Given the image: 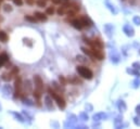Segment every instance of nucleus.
Returning a JSON list of instances; mask_svg holds the SVG:
<instances>
[{"mask_svg":"<svg viewBox=\"0 0 140 129\" xmlns=\"http://www.w3.org/2000/svg\"><path fill=\"white\" fill-rule=\"evenodd\" d=\"M46 13H47L48 15H53V13H54V9H53V7H49V8H47Z\"/></svg>","mask_w":140,"mask_h":129,"instance_id":"nucleus-28","label":"nucleus"},{"mask_svg":"<svg viewBox=\"0 0 140 129\" xmlns=\"http://www.w3.org/2000/svg\"><path fill=\"white\" fill-rule=\"evenodd\" d=\"M128 74H130V75H134V76H136V77H139L140 76V72L139 71H136V68L134 70V68H127V71H126Z\"/></svg>","mask_w":140,"mask_h":129,"instance_id":"nucleus-14","label":"nucleus"},{"mask_svg":"<svg viewBox=\"0 0 140 129\" xmlns=\"http://www.w3.org/2000/svg\"><path fill=\"white\" fill-rule=\"evenodd\" d=\"M35 17H36L37 20L41 21V22L47 21V16L43 14V13H40V12H36V13H35Z\"/></svg>","mask_w":140,"mask_h":129,"instance_id":"nucleus-12","label":"nucleus"},{"mask_svg":"<svg viewBox=\"0 0 140 129\" xmlns=\"http://www.w3.org/2000/svg\"><path fill=\"white\" fill-rule=\"evenodd\" d=\"M133 22H134L136 25H140V16H139V15H136V16H134V18H133Z\"/></svg>","mask_w":140,"mask_h":129,"instance_id":"nucleus-33","label":"nucleus"},{"mask_svg":"<svg viewBox=\"0 0 140 129\" xmlns=\"http://www.w3.org/2000/svg\"><path fill=\"white\" fill-rule=\"evenodd\" d=\"M79 118L82 119V121H87V119H88V115H87L86 113H82L81 115H79Z\"/></svg>","mask_w":140,"mask_h":129,"instance_id":"nucleus-37","label":"nucleus"},{"mask_svg":"<svg viewBox=\"0 0 140 129\" xmlns=\"http://www.w3.org/2000/svg\"><path fill=\"white\" fill-rule=\"evenodd\" d=\"M91 52H92V55H93V59H97V60H103L104 59V54L100 51V49L92 48Z\"/></svg>","mask_w":140,"mask_h":129,"instance_id":"nucleus-5","label":"nucleus"},{"mask_svg":"<svg viewBox=\"0 0 140 129\" xmlns=\"http://www.w3.org/2000/svg\"><path fill=\"white\" fill-rule=\"evenodd\" d=\"M123 31H124V33L128 36V37H133L134 35H135V31H134V28L130 25H128V24H126L125 26H124V28H123Z\"/></svg>","mask_w":140,"mask_h":129,"instance_id":"nucleus-9","label":"nucleus"},{"mask_svg":"<svg viewBox=\"0 0 140 129\" xmlns=\"http://www.w3.org/2000/svg\"><path fill=\"white\" fill-rule=\"evenodd\" d=\"M72 25L75 27L76 29H82L83 27H84L82 22H81V20H74V21H72Z\"/></svg>","mask_w":140,"mask_h":129,"instance_id":"nucleus-13","label":"nucleus"},{"mask_svg":"<svg viewBox=\"0 0 140 129\" xmlns=\"http://www.w3.org/2000/svg\"><path fill=\"white\" fill-rule=\"evenodd\" d=\"M45 105L47 106V108L49 111H53L54 110V106H53V103H52V98L50 96H46L45 97Z\"/></svg>","mask_w":140,"mask_h":129,"instance_id":"nucleus-7","label":"nucleus"},{"mask_svg":"<svg viewBox=\"0 0 140 129\" xmlns=\"http://www.w3.org/2000/svg\"><path fill=\"white\" fill-rule=\"evenodd\" d=\"M33 95H34V97L36 98L37 100H39L41 98V91H38L37 89H35V91L33 92Z\"/></svg>","mask_w":140,"mask_h":129,"instance_id":"nucleus-27","label":"nucleus"},{"mask_svg":"<svg viewBox=\"0 0 140 129\" xmlns=\"http://www.w3.org/2000/svg\"><path fill=\"white\" fill-rule=\"evenodd\" d=\"M34 84H35V88H36L38 91H41L43 90V82H42V79L39 75H35L34 76Z\"/></svg>","mask_w":140,"mask_h":129,"instance_id":"nucleus-4","label":"nucleus"},{"mask_svg":"<svg viewBox=\"0 0 140 129\" xmlns=\"http://www.w3.org/2000/svg\"><path fill=\"white\" fill-rule=\"evenodd\" d=\"M48 92H49V96H50L52 99L56 100V102H57V104H58V106H59L60 108H64V107L66 106V103H65L64 99L61 97V96H59L54 90H52L51 88H49V89H48Z\"/></svg>","mask_w":140,"mask_h":129,"instance_id":"nucleus-1","label":"nucleus"},{"mask_svg":"<svg viewBox=\"0 0 140 129\" xmlns=\"http://www.w3.org/2000/svg\"><path fill=\"white\" fill-rule=\"evenodd\" d=\"M84 41H85V42H86L87 44H89V46L91 44V40H89V39H87V38H85V37H84Z\"/></svg>","mask_w":140,"mask_h":129,"instance_id":"nucleus-43","label":"nucleus"},{"mask_svg":"<svg viewBox=\"0 0 140 129\" xmlns=\"http://www.w3.org/2000/svg\"><path fill=\"white\" fill-rule=\"evenodd\" d=\"M106 31H107L108 35H109V36H111V33L113 32V27H112L110 24H108V25H106Z\"/></svg>","mask_w":140,"mask_h":129,"instance_id":"nucleus-30","label":"nucleus"},{"mask_svg":"<svg viewBox=\"0 0 140 129\" xmlns=\"http://www.w3.org/2000/svg\"><path fill=\"white\" fill-rule=\"evenodd\" d=\"M68 81L71 82V84H76V85L79 84V85H82V80H79L78 78H75V77H73V78H71V79L68 78Z\"/></svg>","mask_w":140,"mask_h":129,"instance_id":"nucleus-24","label":"nucleus"},{"mask_svg":"<svg viewBox=\"0 0 140 129\" xmlns=\"http://www.w3.org/2000/svg\"><path fill=\"white\" fill-rule=\"evenodd\" d=\"M24 87H25V91H26V92H31V91L33 90L32 82H31L29 80H26V81H25V85H24Z\"/></svg>","mask_w":140,"mask_h":129,"instance_id":"nucleus-19","label":"nucleus"},{"mask_svg":"<svg viewBox=\"0 0 140 129\" xmlns=\"http://www.w3.org/2000/svg\"><path fill=\"white\" fill-rule=\"evenodd\" d=\"M8 38H9V37H8L7 33L0 31V41H1V42H7L8 41Z\"/></svg>","mask_w":140,"mask_h":129,"instance_id":"nucleus-18","label":"nucleus"},{"mask_svg":"<svg viewBox=\"0 0 140 129\" xmlns=\"http://www.w3.org/2000/svg\"><path fill=\"white\" fill-rule=\"evenodd\" d=\"M24 40H25V41H29V39H24ZM27 44L29 46V47H32V46H33V43H32V42H27Z\"/></svg>","mask_w":140,"mask_h":129,"instance_id":"nucleus-46","label":"nucleus"},{"mask_svg":"<svg viewBox=\"0 0 140 129\" xmlns=\"http://www.w3.org/2000/svg\"><path fill=\"white\" fill-rule=\"evenodd\" d=\"M86 110L92 111V105H90V104H86Z\"/></svg>","mask_w":140,"mask_h":129,"instance_id":"nucleus-44","label":"nucleus"},{"mask_svg":"<svg viewBox=\"0 0 140 129\" xmlns=\"http://www.w3.org/2000/svg\"><path fill=\"white\" fill-rule=\"evenodd\" d=\"M59 81H60V84L62 85V86L66 85V79L64 78V76H59Z\"/></svg>","mask_w":140,"mask_h":129,"instance_id":"nucleus-31","label":"nucleus"},{"mask_svg":"<svg viewBox=\"0 0 140 129\" xmlns=\"http://www.w3.org/2000/svg\"><path fill=\"white\" fill-rule=\"evenodd\" d=\"M76 72L79 74V75L83 77V78H86V79H91L93 74L92 72L86 66H77L76 67Z\"/></svg>","mask_w":140,"mask_h":129,"instance_id":"nucleus-2","label":"nucleus"},{"mask_svg":"<svg viewBox=\"0 0 140 129\" xmlns=\"http://www.w3.org/2000/svg\"><path fill=\"white\" fill-rule=\"evenodd\" d=\"M136 113L140 116V105H137V106H136Z\"/></svg>","mask_w":140,"mask_h":129,"instance_id":"nucleus-42","label":"nucleus"},{"mask_svg":"<svg viewBox=\"0 0 140 129\" xmlns=\"http://www.w3.org/2000/svg\"><path fill=\"white\" fill-rule=\"evenodd\" d=\"M133 67H134V68H136V70H140V63L135 62V63L133 64Z\"/></svg>","mask_w":140,"mask_h":129,"instance_id":"nucleus-40","label":"nucleus"},{"mask_svg":"<svg viewBox=\"0 0 140 129\" xmlns=\"http://www.w3.org/2000/svg\"><path fill=\"white\" fill-rule=\"evenodd\" d=\"M91 47L92 48H98V49H102L103 48V42L100 39H93L91 41Z\"/></svg>","mask_w":140,"mask_h":129,"instance_id":"nucleus-11","label":"nucleus"},{"mask_svg":"<svg viewBox=\"0 0 140 129\" xmlns=\"http://www.w3.org/2000/svg\"><path fill=\"white\" fill-rule=\"evenodd\" d=\"M92 118H93L94 122H96V121H97V122H98V121H103V119H107V118H108V115H107L106 113H102V112H101V113L94 114Z\"/></svg>","mask_w":140,"mask_h":129,"instance_id":"nucleus-10","label":"nucleus"},{"mask_svg":"<svg viewBox=\"0 0 140 129\" xmlns=\"http://www.w3.org/2000/svg\"><path fill=\"white\" fill-rule=\"evenodd\" d=\"M4 81H10L11 80V78H12V75H11V73H9V74H7V73H4V74H2V77H1Z\"/></svg>","mask_w":140,"mask_h":129,"instance_id":"nucleus-21","label":"nucleus"},{"mask_svg":"<svg viewBox=\"0 0 140 129\" xmlns=\"http://www.w3.org/2000/svg\"><path fill=\"white\" fill-rule=\"evenodd\" d=\"M8 60H9V58H8V55H7L6 53H3V54L0 55V67H1L6 62H8Z\"/></svg>","mask_w":140,"mask_h":129,"instance_id":"nucleus-15","label":"nucleus"},{"mask_svg":"<svg viewBox=\"0 0 140 129\" xmlns=\"http://www.w3.org/2000/svg\"><path fill=\"white\" fill-rule=\"evenodd\" d=\"M45 1H47V0H45Z\"/></svg>","mask_w":140,"mask_h":129,"instance_id":"nucleus-50","label":"nucleus"},{"mask_svg":"<svg viewBox=\"0 0 140 129\" xmlns=\"http://www.w3.org/2000/svg\"><path fill=\"white\" fill-rule=\"evenodd\" d=\"M52 87H53V88H54L57 91H59L60 93L63 91V88H61V86H59V84H58L57 81H52Z\"/></svg>","mask_w":140,"mask_h":129,"instance_id":"nucleus-20","label":"nucleus"},{"mask_svg":"<svg viewBox=\"0 0 140 129\" xmlns=\"http://www.w3.org/2000/svg\"><path fill=\"white\" fill-rule=\"evenodd\" d=\"M76 60H77L78 62H81V63H86V62H87V60H85V58L83 57V55H77V57H76Z\"/></svg>","mask_w":140,"mask_h":129,"instance_id":"nucleus-32","label":"nucleus"},{"mask_svg":"<svg viewBox=\"0 0 140 129\" xmlns=\"http://www.w3.org/2000/svg\"><path fill=\"white\" fill-rule=\"evenodd\" d=\"M12 10H13V8L10 4H4L3 6V11L4 12H7V13L8 12H12Z\"/></svg>","mask_w":140,"mask_h":129,"instance_id":"nucleus-26","label":"nucleus"},{"mask_svg":"<svg viewBox=\"0 0 140 129\" xmlns=\"http://www.w3.org/2000/svg\"><path fill=\"white\" fill-rule=\"evenodd\" d=\"M23 102L25 103V104H27V105H29V106H32V105H34V103H33V101L32 100H29V99H23Z\"/></svg>","mask_w":140,"mask_h":129,"instance_id":"nucleus-36","label":"nucleus"},{"mask_svg":"<svg viewBox=\"0 0 140 129\" xmlns=\"http://www.w3.org/2000/svg\"><path fill=\"white\" fill-rule=\"evenodd\" d=\"M25 20L26 21H29V22H36L37 18L36 17H33V16H29V15H25Z\"/></svg>","mask_w":140,"mask_h":129,"instance_id":"nucleus-34","label":"nucleus"},{"mask_svg":"<svg viewBox=\"0 0 140 129\" xmlns=\"http://www.w3.org/2000/svg\"><path fill=\"white\" fill-rule=\"evenodd\" d=\"M26 2H27L28 4H33L34 3V0H26Z\"/></svg>","mask_w":140,"mask_h":129,"instance_id":"nucleus-45","label":"nucleus"},{"mask_svg":"<svg viewBox=\"0 0 140 129\" xmlns=\"http://www.w3.org/2000/svg\"><path fill=\"white\" fill-rule=\"evenodd\" d=\"M1 2H2V0H0V3H1Z\"/></svg>","mask_w":140,"mask_h":129,"instance_id":"nucleus-47","label":"nucleus"},{"mask_svg":"<svg viewBox=\"0 0 140 129\" xmlns=\"http://www.w3.org/2000/svg\"><path fill=\"white\" fill-rule=\"evenodd\" d=\"M13 1H14V3L15 4H17V6H22V0H13Z\"/></svg>","mask_w":140,"mask_h":129,"instance_id":"nucleus-41","label":"nucleus"},{"mask_svg":"<svg viewBox=\"0 0 140 129\" xmlns=\"http://www.w3.org/2000/svg\"><path fill=\"white\" fill-rule=\"evenodd\" d=\"M64 1H67V0H64Z\"/></svg>","mask_w":140,"mask_h":129,"instance_id":"nucleus-49","label":"nucleus"},{"mask_svg":"<svg viewBox=\"0 0 140 129\" xmlns=\"http://www.w3.org/2000/svg\"><path fill=\"white\" fill-rule=\"evenodd\" d=\"M107 7H108V9H109V10L113 13V14H117V11H116V9L114 8V7H113L111 3H109V2H107V4H106Z\"/></svg>","mask_w":140,"mask_h":129,"instance_id":"nucleus-22","label":"nucleus"},{"mask_svg":"<svg viewBox=\"0 0 140 129\" xmlns=\"http://www.w3.org/2000/svg\"><path fill=\"white\" fill-rule=\"evenodd\" d=\"M2 92H3V96L6 98H8V97H10L12 95L13 89H12V87L10 85H4L3 88H2Z\"/></svg>","mask_w":140,"mask_h":129,"instance_id":"nucleus-8","label":"nucleus"},{"mask_svg":"<svg viewBox=\"0 0 140 129\" xmlns=\"http://www.w3.org/2000/svg\"><path fill=\"white\" fill-rule=\"evenodd\" d=\"M11 114L19 121L20 123H25V121H24V117L21 115V114H19V113H16V112H11Z\"/></svg>","mask_w":140,"mask_h":129,"instance_id":"nucleus-16","label":"nucleus"},{"mask_svg":"<svg viewBox=\"0 0 140 129\" xmlns=\"http://www.w3.org/2000/svg\"><path fill=\"white\" fill-rule=\"evenodd\" d=\"M36 3H37V6L40 7V8L46 7V1H45V0H38V1H37Z\"/></svg>","mask_w":140,"mask_h":129,"instance_id":"nucleus-35","label":"nucleus"},{"mask_svg":"<svg viewBox=\"0 0 140 129\" xmlns=\"http://www.w3.org/2000/svg\"><path fill=\"white\" fill-rule=\"evenodd\" d=\"M0 110H1V105H0Z\"/></svg>","mask_w":140,"mask_h":129,"instance_id":"nucleus-48","label":"nucleus"},{"mask_svg":"<svg viewBox=\"0 0 140 129\" xmlns=\"http://www.w3.org/2000/svg\"><path fill=\"white\" fill-rule=\"evenodd\" d=\"M82 50H83V52L85 53V54H87V55H89L90 58H92L93 59V55H92V52H91V50H89V49H87V48H85V47H83L82 48ZM94 60V59H93Z\"/></svg>","mask_w":140,"mask_h":129,"instance_id":"nucleus-23","label":"nucleus"},{"mask_svg":"<svg viewBox=\"0 0 140 129\" xmlns=\"http://www.w3.org/2000/svg\"><path fill=\"white\" fill-rule=\"evenodd\" d=\"M118 110L121 111V112H125V111L127 110V106H126V103L124 102V101H119L118 102Z\"/></svg>","mask_w":140,"mask_h":129,"instance_id":"nucleus-17","label":"nucleus"},{"mask_svg":"<svg viewBox=\"0 0 140 129\" xmlns=\"http://www.w3.org/2000/svg\"><path fill=\"white\" fill-rule=\"evenodd\" d=\"M79 20H81V22H82V24H83L84 27H87V28H89V27L92 26V21L90 20L88 16H82Z\"/></svg>","mask_w":140,"mask_h":129,"instance_id":"nucleus-6","label":"nucleus"},{"mask_svg":"<svg viewBox=\"0 0 140 129\" xmlns=\"http://www.w3.org/2000/svg\"><path fill=\"white\" fill-rule=\"evenodd\" d=\"M10 73H11V75H12V77H13L14 75H16V74L19 73V68H17V67H13V70H12Z\"/></svg>","mask_w":140,"mask_h":129,"instance_id":"nucleus-39","label":"nucleus"},{"mask_svg":"<svg viewBox=\"0 0 140 129\" xmlns=\"http://www.w3.org/2000/svg\"><path fill=\"white\" fill-rule=\"evenodd\" d=\"M134 123H135L136 126H140V117L139 116H137V117L134 118Z\"/></svg>","mask_w":140,"mask_h":129,"instance_id":"nucleus-38","label":"nucleus"},{"mask_svg":"<svg viewBox=\"0 0 140 129\" xmlns=\"http://www.w3.org/2000/svg\"><path fill=\"white\" fill-rule=\"evenodd\" d=\"M57 12H58L59 15H64V14L66 13V10H65V9H64L63 7H60V8L58 9V11H57Z\"/></svg>","mask_w":140,"mask_h":129,"instance_id":"nucleus-29","label":"nucleus"},{"mask_svg":"<svg viewBox=\"0 0 140 129\" xmlns=\"http://www.w3.org/2000/svg\"><path fill=\"white\" fill-rule=\"evenodd\" d=\"M139 87H140V78L137 77V79H135V80L133 81V88L137 89V88H139Z\"/></svg>","mask_w":140,"mask_h":129,"instance_id":"nucleus-25","label":"nucleus"},{"mask_svg":"<svg viewBox=\"0 0 140 129\" xmlns=\"http://www.w3.org/2000/svg\"><path fill=\"white\" fill-rule=\"evenodd\" d=\"M22 79L21 77H16L15 81H14V88H15V95L14 98H17L21 96V89H22Z\"/></svg>","mask_w":140,"mask_h":129,"instance_id":"nucleus-3","label":"nucleus"}]
</instances>
